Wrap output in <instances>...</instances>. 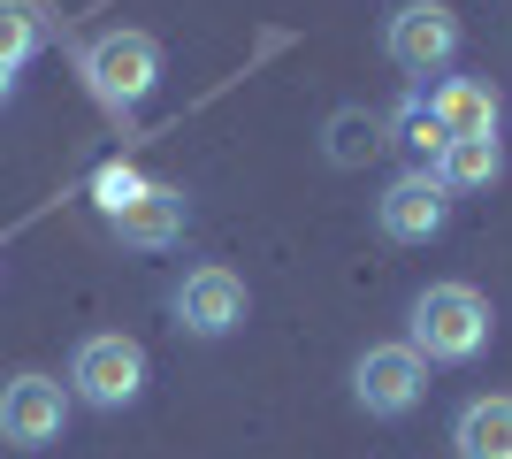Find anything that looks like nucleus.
Here are the masks:
<instances>
[{
    "mask_svg": "<svg viewBox=\"0 0 512 459\" xmlns=\"http://www.w3.org/2000/svg\"><path fill=\"white\" fill-rule=\"evenodd\" d=\"M436 184H444L451 199H467V192H490L497 176H505V138H451L444 161H436Z\"/></svg>",
    "mask_w": 512,
    "mask_h": 459,
    "instance_id": "13",
    "label": "nucleus"
},
{
    "mask_svg": "<svg viewBox=\"0 0 512 459\" xmlns=\"http://www.w3.org/2000/svg\"><path fill=\"white\" fill-rule=\"evenodd\" d=\"M490 329H497V314L474 284H428L406 306V345L428 368H474L490 352Z\"/></svg>",
    "mask_w": 512,
    "mask_h": 459,
    "instance_id": "1",
    "label": "nucleus"
},
{
    "mask_svg": "<svg viewBox=\"0 0 512 459\" xmlns=\"http://www.w3.org/2000/svg\"><path fill=\"white\" fill-rule=\"evenodd\" d=\"M146 391V345L123 337V329H92L85 345L69 352V398L92 406V414H123Z\"/></svg>",
    "mask_w": 512,
    "mask_h": 459,
    "instance_id": "2",
    "label": "nucleus"
},
{
    "mask_svg": "<svg viewBox=\"0 0 512 459\" xmlns=\"http://www.w3.org/2000/svg\"><path fill=\"white\" fill-rule=\"evenodd\" d=\"M39 16H31V8H23V0H0V62L8 69H23L31 62V54H39Z\"/></svg>",
    "mask_w": 512,
    "mask_h": 459,
    "instance_id": "15",
    "label": "nucleus"
},
{
    "mask_svg": "<svg viewBox=\"0 0 512 459\" xmlns=\"http://www.w3.org/2000/svg\"><path fill=\"white\" fill-rule=\"evenodd\" d=\"M8 92H16V69H8V62H0V100H8Z\"/></svg>",
    "mask_w": 512,
    "mask_h": 459,
    "instance_id": "17",
    "label": "nucleus"
},
{
    "mask_svg": "<svg viewBox=\"0 0 512 459\" xmlns=\"http://www.w3.org/2000/svg\"><path fill=\"white\" fill-rule=\"evenodd\" d=\"M421 398H428V360L406 337H383V345H367L352 360V406L367 421H406Z\"/></svg>",
    "mask_w": 512,
    "mask_h": 459,
    "instance_id": "4",
    "label": "nucleus"
},
{
    "mask_svg": "<svg viewBox=\"0 0 512 459\" xmlns=\"http://www.w3.org/2000/svg\"><path fill=\"white\" fill-rule=\"evenodd\" d=\"M428 108L444 123V138H505V92L490 77H436Z\"/></svg>",
    "mask_w": 512,
    "mask_h": 459,
    "instance_id": "9",
    "label": "nucleus"
},
{
    "mask_svg": "<svg viewBox=\"0 0 512 459\" xmlns=\"http://www.w3.org/2000/svg\"><path fill=\"white\" fill-rule=\"evenodd\" d=\"M92 199H100V215L115 222L123 207H138V199H146V176H138V169H123V161H107V169L92 176Z\"/></svg>",
    "mask_w": 512,
    "mask_h": 459,
    "instance_id": "16",
    "label": "nucleus"
},
{
    "mask_svg": "<svg viewBox=\"0 0 512 459\" xmlns=\"http://www.w3.org/2000/svg\"><path fill=\"white\" fill-rule=\"evenodd\" d=\"M169 314H176V329H184V337H207V345H214V337H237V329H245L253 291H245V276H237V268L207 261V268H184V276H176Z\"/></svg>",
    "mask_w": 512,
    "mask_h": 459,
    "instance_id": "6",
    "label": "nucleus"
},
{
    "mask_svg": "<svg viewBox=\"0 0 512 459\" xmlns=\"http://www.w3.org/2000/svg\"><path fill=\"white\" fill-rule=\"evenodd\" d=\"M184 222H192V199L176 192V184H146V199L123 207L107 230H115L130 253H169V245H184Z\"/></svg>",
    "mask_w": 512,
    "mask_h": 459,
    "instance_id": "10",
    "label": "nucleus"
},
{
    "mask_svg": "<svg viewBox=\"0 0 512 459\" xmlns=\"http://www.w3.org/2000/svg\"><path fill=\"white\" fill-rule=\"evenodd\" d=\"M329 169H360L367 153H383V115H367V108H344L329 115Z\"/></svg>",
    "mask_w": 512,
    "mask_h": 459,
    "instance_id": "14",
    "label": "nucleus"
},
{
    "mask_svg": "<svg viewBox=\"0 0 512 459\" xmlns=\"http://www.w3.org/2000/svg\"><path fill=\"white\" fill-rule=\"evenodd\" d=\"M451 459H512V391H482L451 414Z\"/></svg>",
    "mask_w": 512,
    "mask_h": 459,
    "instance_id": "11",
    "label": "nucleus"
},
{
    "mask_svg": "<svg viewBox=\"0 0 512 459\" xmlns=\"http://www.w3.org/2000/svg\"><path fill=\"white\" fill-rule=\"evenodd\" d=\"M69 383L62 375H39V368H23L0 383V444H16V452H46V444H62L69 429Z\"/></svg>",
    "mask_w": 512,
    "mask_h": 459,
    "instance_id": "7",
    "label": "nucleus"
},
{
    "mask_svg": "<svg viewBox=\"0 0 512 459\" xmlns=\"http://www.w3.org/2000/svg\"><path fill=\"white\" fill-rule=\"evenodd\" d=\"M459 16H451L444 0H398L383 16V54L398 77H413V85H428V77H451V62H459Z\"/></svg>",
    "mask_w": 512,
    "mask_h": 459,
    "instance_id": "3",
    "label": "nucleus"
},
{
    "mask_svg": "<svg viewBox=\"0 0 512 459\" xmlns=\"http://www.w3.org/2000/svg\"><path fill=\"white\" fill-rule=\"evenodd\" d=\"M451 207H459V199L428 169H398L383 192H375V230H383L390 245H436L451 230Z\"/></svg>",
    "mask_w": 512,
    "mask_h": 459,
    "instance_id": "8",
    "label": "nucleus"
},
{
    "mask_svg": "<svg viewBox=\"0 0 512 459\" xmlns=\"http://www.w3.org/2000/svg\"><path fill=\"white\" fill-rule=\"evenodd\" d=\"M85 77L107 108H123V115L146 108L153 85H161V39L153 31H100L85 46Z\"/></svg>",
    "mask_w": 512,
    "mask_h": 459,
    "instance_id": "5",
    "label": "nucleus"
},
{
    "mask_svg": "<svg viewBox=\"0 0 512 459\" xmlns=\"http://www.w3.org/2000/svg\"><path fill=\"white\" fill-rule=\"evenodd\" d=\"M383 146L390 153H406V169H436L444 161V123H436V108H428V85H413L398 108L383 115Z\"/></svg>",
    "mask_w": 512,
    "mask_h": 459,
    "instance_id": "12",
    "label": "nucleus"
}]
</instances>
